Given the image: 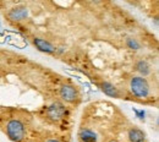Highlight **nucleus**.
<instances>
[{
	"label": "nucleus",
	"mask_w": 159,
	"mask_h": 142,
	"mask_svg": "<svg viewBox=\"0 0 159 142\" xmlns=\"http://www.w3.org/2000/svg\"><path fill=\"white\" fill-rule=\"evenodd\" d=\"M6 134L9 136V139L14 142H22L25 139L26 131H25V126L23 124L17 120V119H12L7 122L6 125Z\"/></svg>",
	"instance_id": "f03ea898"
},
{
	"label": "nucleus",
	"mask_w": 159,
	"mask_h": 142,
	"mask_svg": "<svg viewBox=\"0 0 159 142\" xmlns=\"http://www.w3.org/2000/svg\"><path fill=\"white\" fill-rule=\"evenodd\" d=\"M45 142H60L59 140H57V139H50V140H48V141Z\"/></svg>",
	"instance_id": "ddd939ff"
},
{
	"label": "nucleus",
	"mask_w": 159,
	"mask_h": 142,
	"mask_svg": "<svg viewBox=\"0 0 159 142\" xmlns=\"http://www.w3.org/2000/svg\"><path fill=\"white\" fill-rule=\"evenodd\" d=\"M67 109L65 108V105H62L59 102H55L53 104H50L47 108V115L49 119L54 120V121H59L62 118H65L67 115Z\"/></svg>",
	"instance_id": "7ed1b4c3"
},
{
	"label": "nucleus",
	"mask_w": 159,
	"mask_h": 142,
	"mask_svg": "<svg viewBox=\"0 0 159 142\" xmlns=\"http://www.w3.org/2000/svg\"><path fill=\"white\" fill-rule=\"evenodd\" d=\"M79 139L81 142H97L98 135L91 129H82L79 132Z\"/></svg>",
	"instance_id": "6e6552de"
},
{
	"label": "nucleus",
	"mask_w": 159,
	"mask_h": 142,
	"mask_svg": "<svg viewBox=\"0 0 159 142\" xmlns=\"http://www.w3.org/2000/svg\"><path fill=\"white\" fill-rule=\"evenodd\" d=\"M127 137L131 142H144L146 141V134L139 129H130L127 132Z\"/></svg>",
	"instance_id": "1a4fd4ad"
},
{
	"label": "nucleus",
	"mask_w": 159,
	"mask_h": 142,
	"mask_svg": "<svg viewBox=\"0 0 159 142\" xmlns=\"http://www.w3.org/2000/svg\"><path fill=\"white\" fill-rule=\"evenodd\" d=\"M33 44L34 47L39 50V52H43V53H47V54H54L58 52V49L50 43V42L45 41L43 38H39V37H34L33 38Z\"/></svg>",
	"instance_id": "39448f33"
},
{
	"label": "nucleus",
	"mask_w": 159,
	"mask_h": 142,
	"mask_svg": "<svg viewBox=\"0 0 159 142\" xmlns=\"http://www.w3.org/2000/svg\"><path fill=\"white\" fill-rule=\"evenodd\" d=\"M136 71L141 75V77H146L151 74V70H152V66L149 65V62L146 60H139L136 64Z\"/></svg>",
	"instance_id": "9d476101"
},
{
	"label": "nucleus",
	"mask_w": 159,
	"mask_h": 142,
	"mask_svg": "<svg viewBox=\"0 0 159 142\" xmlns=\"http://www.w3.org/2000/svg\"><path fill=\"white\" fill-rule=\"evenodd\" d=\"M126 45H127L129 49H131V50H139V48H141V44H139V41L135 39V38H127V39H126Z\"/></svg>",
	"instance_id": "9b49d317"
},
{
	"label": "nucleus",
	"mask_w": 159,
	"mask_h": 142,
	"mask_svg": "<svg viewBox=\"0 0 159 142\" xmlns=\"http://www.w3.org/2000/svg\"><path fill=\"white\" fill-rule=\"evenodd\" d=\"M7 17L11 21H16V22L17 21L26 20L28 17V9L26 6H22V5L16 6V7H14V9L10 10Z\"/></svg>",
	"instance_id": "423d86ee"
},
{
	"label": "nucleus",
	"mask_w": 159,
	"mask_h": 142,
	"mask_svg": "<svg viewBox=\"0 0 159 142\" xmlns=\"http://www.w3.org/2000/svg\"><path fill=\"white\" fill-rule=\"evenodd\" d=\"M60 96H61V98L65 102L74 103V102L77 99L79 93H77V89L74 86H71V85H64L60 88Z\"/></svg>",
	"instance_id": "20e7f679"
},
{
	"label": "nucleus",
	"mask_w": 159,
	"mask_h": 142,
	"mask_svg": "<svg viewBox=\"0 0 159 142\" xmlns=\"http://www.w3.org/2000/svg\"><path fill=\"white\" fill-rule=\"evenodd\" d=\"M100 89L104 92V94H107L109 97H113V98H120V96H121L119 88H116L110 82H107V81L102 82L100 83Z\"/></svg>",
	"instance_id": "0eeeda50"
},
{
	"label": "nucleus",
	"mask_w": 159,
	"mask_h": 142,
	"mask_svg": "<svg viewBox=\"0 0 159 142\" xmlns=\"http://www.w3.org/2000/svg\"><path fill=\"white\" fill-rule=\"evenodd\" d=\"M130 89L132 94L137 98H147L151 93V87L144 77L134 76L130 81Z\"/></svg>",
	"instance_id": "f257e3e1"
},
{
	"label": "nucleus",
	"mask_w": 159,
	"mask_h": 142,
	"mask_svg": "<svg viewBox=\"0 0 159 142\" xmlns=\"http://www.w3.org/2000/svg\"><path fill=\"white\" fill-rule=\"evenodd\" d=\"M134 113L136 114V118H139V120H144L146 119V110H143V109H141V110H139V109H135L134 108Z\"/></svg>",
	"instance_id": "f8f14e48"
}]
</instances>
